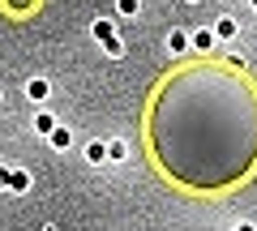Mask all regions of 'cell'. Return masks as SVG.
I'll list each match as a JSON object with an SVG mask.
<instances>
[{"mask_svg":"<svg viewBox=\"0 0 257 231\" xmlns=\"http://www.w3.org/2000/svg\"><path fill=\"white\" fill-rule=\"evenodd\" d=\"M82 158H86L90 167H103V163H107V146H103V137L86 141V146H82Z\"/></svg>","mask_w":257,"mask_h":231,"instance_id":"1","label":"cell"},{"mask_svg":"<svg viewBox=\"0 0 257 231\" xmlns=\"http://www.w3.org/2000/svg\"><path fill=\"white\" fill-rule=\"evenodd\" d=\"M47 94H52V82H47V77H30L26 82V99L30 103H47Z\"/></svg>","mask_w":257,"mask_h":231,"instance_id":"2","label":"cell"},{"mask_svg":"<svg viewBox=\"0 0 257 231\" xmlns=\"http://www.w3.org/2000/svg\"><path fill=\"white\" fill-rule=\"evenodd\" d=\"M47 141H52V150H73V133L64 129V124H56V129L47 133Z\"/></svg>","mask_w":257,"mask_h":231,"instance_id":"3","label":"cell"},{"mask_svg":"<svg viewBox=\"0 0 257 231\" xmlns=\"http://www.w3.org/2000/svg\"><path fill=\"white\" fill-rule=\"evenodd\" d=\"M236 18H219V22H214V30H210V35L214 39H223V43H231V39H236Z\"/></svg>","mask_w":257,"mask_h":231,"instance_id":"4","label":"cell"},{"mask_svg":"<svg viewBox=\"0 0 257 231\" xmlns=\"http://www.w3.org/2000/svg\"><path fill=\"white\" fill-rule=\"evenodd\" d=\"M107 146V163H124L128 158V141L124 137H111V141H103Z\"/></svg>","mask_w":257,"mask_h":231,"instance_id":"5","label":"cell"},{"mask_svg":"<svg viewBox=\"0 0 257 231\" xmlns=\"http://www.w3.org/2000/svg\"><path fill=\"white\" fill-rule=\"evenodd\" d=\"M9 193H30V171L13 167V171H9Z\"/></svg>","mask_w":257,"mask_h":231,"instance_id":"6","label":"cell"},{"mask_svg":"<svg viewBox=\"0 0 257 231\" xmlns=\"http://www.w3.org/2000/svg\"><path fill=\"white\" fill-rule=\"evenodd\" d=\"M56 124H60V120H56V116H52L47 107H39V111H35V133H43V137H47V133H52Z\"/></svg>","mask_w":257,"mask_h":231,"instance_id":"7","label":"cell"},{"mask_svg":"<svg viewBox=\"0 0 257 231\" xmlns=\"http://www.w3.org/2000/svg\"><path fill=\"white\" fill-rule=\"evenodd\" d=\"M214 43H219V39H214L210 30H197V35H189V47H197V52H210Z\"/></svg>","mask_w":257,"mask_h":231,"instance_id":"8","label":"cell"},{"mask_svg":"<svg viewBox=\"0 0 257 231\" xmlns=\"http://www.w3.org/2000/svg\"><path fill=\"white\" fill-rule=\"evenodd\" d=\"M167 52H172V56L189 52V35H184V30H172V35H167Z\"/></svg>","mask_w":257,"mask_h":231,"instance_id":"9","label":"cell"},{"mask_svg":"<svg viewBox=\"0 0 257 231\" xmlns=\"http://www.w3.org/2000/svg\"><path fill=\"white\" fill-rule=\"evenodd\" d=\"M90 35H94V39H99V43H107V39H111V35H116V26H111V22H107V18H94V26H90Z\"/></svg>","mask_w":257,"mask_h":231,"instance_id":"10","label":"cell"},{"mask_svg":"<svg viewBox=\"0 0 257 231\" xmlns=\"http://www.w3.org/2000/svg\"><path fill=\"white\" fill-rule=\"evenodd\" d=\"M103 52H107V56H111V60H120V56H124V52H128V47H124V39H116V35H111V39H107V43H103Z\"/></svg>","mask_w":257,"mask_h":231,"instance_id":"11","label":"cell"},{"mask_svg":"<svg viewBox=\"0 0 257 231\" xmlns=\"http://www.w3.org/2000/svg\"><path fill=\"white\" fill-rule=\"evenodd\" d=\"M116 13L120 18H138V0H116Z\"/></svg>","mask_w":257,"mask_h":231,"instance_id":"12","label":"cell"},{"mask_svg":"<svg viewBox=\"0 0 257 231\" xmlns=\"http://www.w3.org/2000/svg\"><path fill=\"white\" fill-rule=\"evenodd\" d=\"M9 171L13 167H0V188H9Z\"/></svg>","mask_w":257,"mask_h":231,"instance_id":"13","label":"cell"},{"mask_svg":"<svg viewBox=\"0 0 257 231\" xmlns=\"http://www.w3.org/2000/svg\"><path fill=\"white\" fill-rule=\"evenodd\" d=\"M231 231H253V227H248V222H240V227H231Z\"/></svg>","mask_w":257,"mask_h":231,"instance_id":"14","label":"cell"},{"mask_svg":"<svg viewBox=\"0 0 257 231\" xmlns=\"http://www.w3.org/2000/svg\"><path fill=\"white\" fill-rule=\"evenodd\" d=\"M248 9H253V13H257V0H248Z\"/></svg>","mask_w":257,"mask_h":231,"instance_id":"15","label":"cell"},{"mask_svg":"<svg viewBox=\"0 0 257 231\" xmlns=\"http://www.w3.org/2000/svg\"><path fill=\"white\" fill-rule=\"evenodd\" d=\"M43 231H56V227H52V222H47V227H43Z\"/></svg>","mask_w":257,"mask_h":231,"instance_id":"16","label":"cell"},{"mask_svg":"<svg viewBox=\"0 0 257 231\" xmlns=\"http://www.w3.org/2000/svg\"><path fill=\"white\" fill-rule=\"evenodd\" d=\"M189 5H197V0H189Z\"/></svg>","mask_w":257,"mask_h":231,"instance_id":"17","label":"cell"},{"mask_svg":"<svg viewBox=\"0 0 257 231\" xmlns=\"http://www.w3.org/2000/svg\"><path fill=\"white\" fill-rule=\"evenodd\" d=\"M0 99H5V90H0Z\"/></svg>","mask_w":257,"mask_h":231,"instance_id":"18","label":"cell"}]
</instances>
